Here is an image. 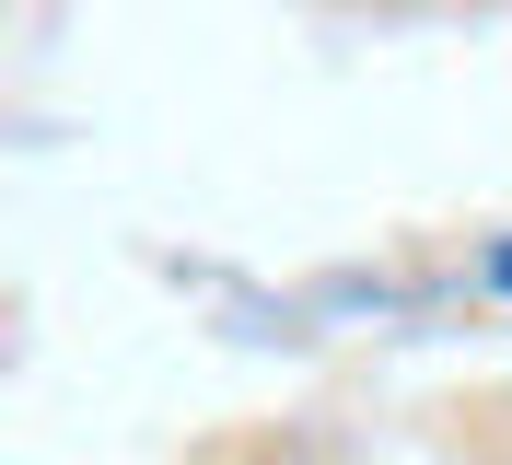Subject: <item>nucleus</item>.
Wrapping results in <instances>:
<instances>
[]
</instances>
